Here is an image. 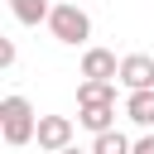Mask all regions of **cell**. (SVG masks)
<instances>
[{
	"label": "cell",
	"instance_id": "obj_7",
	"mask_svg": "<svg viewBox=\"0 0 154 154\" xmlns=\"http://www.w3.org/2000/svg\"><path fill=\"white\" fill-rule=\"evenodd\" d=\"M77 120H82L91 135H101V130H111V125H116V101H87Z\"/></svg>",
	"mask_w": 154,
	"mask_h": 154
},
{
	"label": "cell",
	"instance_id": "obj_8",
	"mask_svg": "<svg viewBox=\"0 0 154 154\" xmlns=\"http://www.w3.org/2000/svg\"><path fill=\"white\" fill-rule=\"evenodd\" d=\"M10 10H14L19 24H48V14H53L48 0H10Z\"/></svg>",
	"mask_w": 154,
	"mask_h": 154
},
{
	"label": "cell",
	"instance_id": "obj_11",
	"mask_svg": "<svg viewBox=\"0 0 154 154\" xmlns=\"http://www.w3.org/2000/svg\"><path fill=\"white\" fill-rule=\"evenodd\" d=\"M0 67H14V43H10V38L0 43Z\"/></svg>",
	"mask_w": 154,
	"mask_h": 154
},
{
	"label": "cell",
	"instance_id": "obj_10",
	"mask_svg": "<svg viewBox=\"0 0 154 154\" xmlns=\"http://www.w3.org/2000/svg\"><path fill=\"white\" fill-rule=\"evenodd\" d=\"M87 101H116V82H101V77H87V82L77 87V106H87Z\"/></svg>",
	"mask_w": 154,
	"mask_h": 154
},
{
	"label": "cell",
	"instance_id": "obj_6",
	"mask_svg": "<svg viewBox=\"0 0 154 154\" xmlns=\"http://www.w3.org/2000/svg\"><path fill=\"white\" fill-rule=\"evenodd\" d=\"M125 116H130L140 130H149V125H154V87L130 91V96H125Z\"/></svg>",
	"mask_w": 154,
	"mask_h": 154
},
{
	"label": "cell",
	"instance_id": "obj_13",
	"mask_svg": "<svg viewBox=\"0 0 154 154\" xmlns=\"http://www.w3.org/2000/svg\"><path fill=\"white\" fill-rule=\"evenodd\" d=\"M58 154H91V149H77V144H67V149H58Z\"/></svg>",
	"mask_w": 154,
	"mask_h": 154
},
{
	"label": "cell",
	"instance_id": "obj_3",
	"mask_svg": "<svg viewBox=\"0 0 154 154\" xmlns=\"http://www.w3.org/2000/svg\"><path fill=\"white\" fill-rule=\"evenodd\" d=\"M38 149H48V154H58V149H67L72 144V120L67 116H38Z\"/></svg>",
	"mask_w": 154,
	"mask_h": 154
},
{
	"label": "cell",
	"instance_id": "obj_12",
	"mask_svg": "<svg viewBox=\"0 0 154 154\" xmlns=\"http://www.w3.org/2000/svg\"><path fill=\"white\" fill-rule=\"evenodd\" d=\"M135 154H154V135H140L135 140Z\"/></svg>",
	"mask_w": 154,
	"mask_h": 154
},
{
	"label": "cell",
	"instance_id": "obj_9",
	"mask_svg": "<svg viewBox=\"0 0 154 154\" xmlns=\"http://www.w3.org/2000/svg\"><path fill=\"white\" fill-rule=\"evenodd\" d=\"M91 154H135V144H130V140L111 125V130H101V135L91 140Z\"/></svg>",
	"mask_w": 154,
	"mask_h": 154
},
{
	"label": "cell",
	"instance_id": "obj_1",
	"mask_svg": "<svg viewBox=\"0 0 154 154\" xmlns=\"http://www.w3.org/2000/svg\"><path fill=\"white\" fill-rule=\"evenodd\" d=\"M0 135H5V144H14V149L38 135V116H34V106H29L24 96H5V101H0Z\"/></svg>",
	"mask_w": 154,
	"mask_h": 154
},
{
	"label": "cell",
	"instance_id": "obj_4",
	"mask_svg": "<svg viewBox=\"0 0 154 154\" xmlns=\"http://www.w3.org/2000/svg\"><path fill=\"white\" fill-rule=\"evenodd\" d=\"M120 87H125V91L154 87V58H149V53H125V58H120Z\"/></svg>",
	"mask_w": 154,
	"mask_h": 154
},
{
	"label": "cell",
	"instance_id": "obj_5",
	"mask_svg": "<svg viewBox=\"0 0 154 154\" xmlns=\"http://www.w3.org/2000/svg\"><path fill=\"white\" fill-rule=\"evenodd\" d=\"M82 77H101V82H120V63L111 48H87L82 53Z\"/></svg>",
	"mask_w": 154,
	"mask_h": 154
},
{
	"label": "cell",
	"instance_id": "obj_2",
	"mask_svg": "<svg viewBox=\"0 0 154 154\" xmlns=\"http://www.w3.org/2000/svg\"><path fill=\"white\" fill-rule=\"evenodd\" d=\"M48 29H53L58 43H87V38H91V19H87V10H77V5H53Z\"/></svg>",
	"mask_w": 154,
	"mask_h": 154
}]
</instances>
